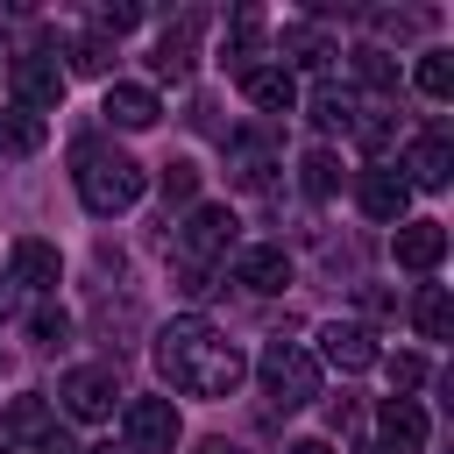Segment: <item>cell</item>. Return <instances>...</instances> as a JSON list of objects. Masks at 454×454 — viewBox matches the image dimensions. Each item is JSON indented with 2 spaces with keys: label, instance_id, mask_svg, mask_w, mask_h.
<instances>
[{
  "label": "cell",
  "instance_id": "obj_1",
  "mask_svg": "<svg viewBox=\"0 0 454 454\" xmlns=\"http://www.w3.org/2000/svg\"><path fill=\"white\" fill-rule=\"evenodd\" d=\"M156 369H163V383L170 390H184V397H227L234 383H241V355L192 312V319H170L163 333H156Z\"/></svg>",
  "mask_w": 454,
  "mask_h": 454
},
{
  "label": "cell",
  "instance_id": "obj_2",
  "mask_svg": "<svg viewBox=\"0 0 454 454\" xmlns=\"http://www.w3.org/2000/svg\"><path fill=\"white\" fill-rule=\"evenodd\" d=\"M142 163L135 156H121V149H99V142H85L78 149V199H85V213H128L135 199H142Z\"/></svg>",
  "mask_w": 454,
  "mask_h": 454
},
{
  "label": "cell",
  "instance_id": "obj_3",
  "mask_svg": "<svg viewBox=\"0 0 454 454\" xmlns=\"http://www.w3.org/2000/svg\"><path fill=\"white\" fill-rule=\"evenodd\" d=\"M255 376H262L270 404H284V411H298V404L319 397V355H305L298 340H270L262 362H255Z\"/></svg>",
  "mask_w": 454,
  "mask_h": 454
},
{
  "label": "cell",
  "instance_id": "obj_4",
  "mask_svg": "<svg viewBox=\"0 0 454 454\" xmlns=\"http://www.w3.org/2000/svg\"><path fill=\"white\" fill-rule=\"evenodd\" d=\"M234 213L227 206H192V220L177 227V262L184 270H206V262H220L227 248H234Z\"/></svg>",
  "mask_w": 454,
  "mask_h": 454
},
{
  "label": "cell",
  "instance_id": "obj_5",
  "mask_svg": "<svg viewBox=\"0 0 454 454\" xmlns=\"http://www.w3.org/2000/svg\"><path fill=\"white\" fill-rule=\"evenodd\" d=\"M57 404H64L71 419H114V404H121V376H114V362L64 369V383H57Z\"/></svg>",
  "mask_w": 454,
  "mask_h": 454
},
{
  "label": "cell",
  "instance_id": "obj_6",
  "mask_svg": "<svg viewBox=\"0 0 454 454\" xmlns=\"http://www.w3.org/2000/svg\"><path fill=\"white\" fill-rule=\"evenodd\" d=\"M7 78H14V106H28V114H50V106L64 99V71H57V57H43V50L14 57Z\"/></svg>",
  "mask_w": 454,
  "mask_h": 454
},
{
  "label": "cell",
  "instance_id": "obj_7",
  "mask_svg": "<svg viewBox=\"0 0 454 454\" xmlns=\"http://www.w3.org/2000/svg\"><path fill=\"white\" fill-rule=\"evenodd\" d=\"M234 78H241L248 106H262V114H291V106H298V78H291L277 57H255V64H241Z\"/></svg>",
  "mask_w": 454,
  "mask_h": 454
},
{
  "label": "cell",
  "instance_id": "obj_8",
  "mask_svg": "<svg viewBox=\"0 0 454 454\" xmlns=\"http://www.w3.org/2000/svg\"><path fill=\"white\" fill-rule=\"evenodd\" d=\"M121 426H128L135 447H177V433H184L170 397H128V404H121Z\"/></svg>",
  "mask_w": 454,
  "mask_h": 454
},
{
  "label": "cell",
  "instance_id": "obj_9",
  "mask_svg": "<svg viewBox=\"0 0 454 454\" xmlns=\"http://www.w3.org/2000/svg\"><path fill=\"white\" fill-rule=\"evenodd\" d=\"M376 433H383V454H426V440H433V426L411 397H390L376 411Z\"/></svg>",
  "mask_w": 454,
  "mask_h": 454
},
{
  "label": "cell",
  "instance_id": "obj_10",
  "mask_svg": "<svg viewBox=\"0 0 454 454\" xmlns=\"http://www.w3.org/2000/svg\"><path fill=\"white\" fill-rule=\"evenodd\" d=\"M390 255H397L404 270H440V255H447V227H440V220H397Z\"/></svg>",
  "mask_w": 454,
  "mask_h": 454
},
{
  "label": "cell",
  "instance_id": "obj_11",
  "mask_svg": "<svg viewBox=\"0 0 454 454\" xmlns=\"http://www.w3.org/2000/svg\"><path fill=\"white\" fill-rule=\"evenodd\" d=\"M57 248L43 241V234H21L14 241V255H7V284H21V291H57Z\"/></svg>",
  "mask_w": 454,
  "mask_h": 454
},
{
  "label": "cell",
  "instance_id": "obj_12",
  "mask_svg": "<svg viewBox=\"0 0 454 454\" xmlns=\"http://www.w3.org/2000/svg\"><path fill=\"white\" fill-rule=\"evenodd\" d=\"M404 170H411V177H404V192H411V184H419V192H440V184L454 177V149H447V135H440V128H433V135H419V142L404 149Z\"/></svg>",
  "mask_w": 454,
  "mask_h": 454
},
{
  "label": "cell",
  "instance_id": "obj_13",
  "mask_svg": "<svg viewBox=\"0 0 454 454\" xmlns=\"http://www.w3.org/2000/svg\"><path fill=\"white\" fill-rule=\"evenodd\" d=\"M199 28H206V14H177L170 28H163V43H156V78H184L192 71V50H199Z\"/></svg>",
  "mask_w": 454,
  "mask_h": 454
},
{
  "label": "cell",
  "instance_id": "obj_14",
  "mask_svg": "<svg viewBox=\"0 0 454 454\" xmlns=\"http://www.w3.org/2000/svg\"><path fill=\"white\" fill-rule=\"evenodd\" d=\"M355 199H362V213H369V220H383V227H397V220H404V206H411V192H404V177H397V170H369V177L355 184Z\"/></svg>",
  "mask_w": 454,
  "mask_h": 454
},
{
  "label": "cell",
  "instance_id": "obj_15",
  "mask_svg": "<svg viewBox=\"0 0 454 454\" xmlns=\"http://www.w3.org/2000/svg\"><path fill=\"white\" fill-rule=\"evenodd\" d=\"M234 284H248V291H284V284H291V255H284L277 241L241 248V255H234Z\"/></svg>",
  "mask_w": 454,
  "mask_h": 454
},
{
  "label": "cell",
  "instance_id": "obj_16",
  "mask_svg": "<svg viewBox=\"0 0 454 454\" xmlns=\"http://www.w3.org/2000/svg\"><path fill=\"white\" fill-rule=\"evenodd\" d=\"M333 57H340V50H333V35H326L319 21H291V28H284V57H277L284 71H291V64H305V71H326Z\"/></svg>",
  "mask_w": 454,
  "mask_h": 454
},
{
  "label": "cell",
  "instance_id": "obj_17",
  "mask_svg": "<svg viewBox=\"0 0 454 454\" xmlns=\"http://www.w3.org/2000/svg\"><path fill=\"white\" fill-rule=\"evenodd\" d=\"M99 114H106L114 128H156V114H163V106H156V92H149V85H106V106H99Z\"/></svg>",
  "mask_w": 454,
  "mask_h": 454
},
{
  "label": "cell",
  "instance_id": "obj_18",
  "mask_svg": "<svg viewBox=\"0 0 454 454\" xmlns=\"http://www.w3.org/2000/svg\"><path fill=\"white\" fill-rule=\"evenodd\" d=\"M50 142V121L28 106H0V156H35Z\"/></svg>",
  "mask_w": 454,
  "mask_h": 454
},
{
  "label": "cell",
  "instance_id": "obj_19",
  "mask_svg": "<svg viewBox=\"0 0 454 454\" xmlns=\"http://www.w3.org/2000/svg\"><path fill=\"white\" fill-rule=\"evenodd\" d=\"M319 355L340 362V369H369V362H376V333H369V326H326V333H319Z\"/></svg>",
  "mask_w": 454,
  "mask_h": 454
},
{
  "label": "cell",
  "instance_id": "obj_20",
  "mask_svg": "<svg viewBox=\"0 0 454 454\" xmlns=\"http://www.w3.org/2000/svg\"><path fill=\"white\" fill-rule=\"evenodd\" d=\"M262 28H270V21H262V7H241V14L227 21V57H234V71H241V64H255Z\"/></svg>",
  "mask_w": 454,
  "mask_h": 454
},
{
  "label": "cell",
  "instance_id": "obj_21",
  "mask_svg": "<svg viewBox=\"0 0 454 454\" xmlns=\"http://www.w3.org/2000/svg\"><path fill=\"white\" fill-rule=\"evenodd\" d=\"M355 114H362V106H355V92H348V85H319V92H312V121H319L326 135H333V128L348 135V128H355Z\"/></svg>",
  "mask_w": 454,
  "mask_h": 454
},
{
  "label": "cell",
  "instance_id": "obj_22",
  "mask_svg": "<svg viewBox=\"0 0 454 454\" xmlns=\"http://www.w3.org/2000/svg\"><path fill=\"white\" fill-rule=\"evenodd\" d=\"M411 319H419V333H426V340H447V333H454V298H447L440 284H426V291H419V305H411Z\"/></svg>",
  "mask_w": 454,
  "mask_h": 454
},
{
  "label": "cell",
  "instance_id": "obj_23",
  "mask_svg": "<svg viewBox=\"0 0 454 454\" xmlns=\"http://www.w3.org/2000/svg\"><path fill=\"white\" fill-rule=\"evenodd\" d=\"M7 433L43 447V440H50V404H43V397H14V404H7Z\"/></svg>",
  "mask_w": 454,
  "mask_h": 454
},
{
  "label": "cell",
  "instance_id": "obj_24",
  "mask_svg": "<svg viewBox=\"0 0 454 454\" xmlns=\"http://www.w3.org/2000/svg\"><path fill=\"white\" fill-rule=\"evenodd\" d=\"M298 170H305V192H312V199H333V192H340V156H333V149H312Z\"/></svg>",
  "mask_w": 454,
  "mask_h": 454
},
{
  "label": "cell",
  "instance_id": "obj_25",
  "mask_svg": "<svg viewBox=\"0 0 454 454\" xmlns=\"http://www.w3.org/2000/svg\"><path fill=\"white\" fill-rule=\"evenodd\" d=\"M71 71L106 78V71H114V43H106V35H78V43H71Z\"/></svg>",
  "mask_w": 454,
  "mask_h": 454
},
{
  "label": "cell",
  "instance_id": "obj_26",
  "mask_svg": "<svg viewBox=\"0 0 454 454\" xmlns=\"http://www.w3.org/2000/svg\"><path fill=\"white\" fill-rule=\"evenodd\" d=\"M419 92H426V99H447V92H454V57H447V50H426V57H419Z\"/></svg>",
  "mask_w": 454,
  "mask_h": 454
},
{
  "label": "cell",
  "instance_id": "obj_27",
  "mask_svg": "<svg viewBox=\"0 0 454 454\" xmlns=\"http://www.w3.org/2000/svg\"><path fill=\"white\" fill-rule=\"evenodd\" d=\"M192 192H199V163H192V156H170V163H163V199L184 206Z\"/></svg>",
  "mask_w": 454,
  "mask_h": 454
},
{
  "label": "cell",
  "instance_id": "obj_28",
  "mask_svg": "<svg viewBox=\"0 0 454 454\" xmlns=\"http://www.w3.org/2000/svg\"><path fill=\"white\" fill-rule=\"evenodd\" d=\"M135 21H142V7H128V0H121V7H114V0L92 7V35H128Z\"/></svg>",
  "mask_w": 454,
  "mask_h": 454
},
{
  "label": "cell",
  "instance_id": "obj_29",
  "mask_svg": "<svg viewBox=\"0 0 454 454\" xmlns=\"http://www.w3.org/2000/svg\"><path fill=\"white\" fill-rule=\"evenodd\" d=\"M28 333H35L43 348H57V340H71V319H64L57 305H35V319H28Z\"/></svg>",
  "mask_w": 454,
  "mask_h": 454
},
{
  "label": "cell",
  "instance_id": "obj_30",
  "mask_svg": "<svg viewBox=\"0 0 454 454\" xmlns=\"http://www.w3.org/2000/svg\"><path fill=\"white\" fill-rule=\"evenodd\" d=\"M355 78H362V85H390V78H397V64H390L383 50H355Z\"/></svg>",
  "mask_w": 454,
  "mask_h": 454
},
{
  "label": "cell",
  "instance_id": "obj_31",
  "mask_svg": "<svg viewBox=\"0 0 454 454\" xmlns=\"http://www.w3.org/2000/svg\"><path fill=\"white\" fill-rule=\"evenodd\" d=\"M376 28L404 43V35H426V28H433V14H376Z\"/></svg>",
  "mask_w": 454,
  "mask_h": 454
},
{
  "label": "cell",
  "instance_id": "obj_32",
  "mask_svg": "<svg viewBox=\"0 0 454 454\" xmlns=\"http://www.w3.org/2000/svg\"><path fill=\"white\" fill-rule=\"evenodd\" d=\"M390 383H397V390H419V383H426V362H419V355H397V362H390Z\"/></svg>",
  "mask_w": 454,
  "mask_h": 454
},
{
  "label": "cell",
  "instance_id": "obj_33",
  "mask_svg": "<svg viewBox=\"0 0 454 454\" xmlns=\"http://www.w3.org/2000/svg\"><path fill=\"white\" fill-rule=\"evenodd\" d=\"M284 454H333L326 440H298V447H284Z\"/></svg>",
  "mask_w": 454,
  "mask_h": 454
},
{
  "label": "cell",
  "instance_id": "obj_34",
  "mask_svg": "<svg viewBox=\"0 0 454 454\" xmlns=\"http://www.w3.org/2000/svg\"><path fill=\"white\" fill-rule=\"evenodd\" d=\"M199 454H241V447H227V440H199Z\"/></svg>",
  "mask_w": 454,
  "mask_h": 454
},
{
  "label": "cell",
  "instance_id": "obj_35",
  "mask_svg": "<svg viewBox=\"0 0 454 454\" xmlns=\"http://www.w3.org/2000/svg\"><path fill=\"white\" fill-rule=\"evenodd\" d=\"M7 305H14V284H7V270H0V319H7Z\"/></svg>",
  "mask_w": 454,
  "mask_h": 454
},
{
  "label": "cell",
  "instance_id": "obj_36",
  "mask_svg": "<svg viewBox=\"0 0 454 454\" xmlns=\"http://www.w3.org/2000/svg\"><path fill=\"white\" fill-rule=\"evenodd\" d=\"M43 454H71V447H64V440H57V433H50V440H43Z\"/></svg>",
  "mask_w": 454,
  "mask_h": 454
},
{
  "label": "cell",
  "instance_id": "obj_37",
  "mask_svg": "<svg viewBox=\"0 0 454 454\" xmlns=\"http://www.w3.org/2000/svg\"><path fill=\"white\" fill-rule=\"evenodd\" d=\"M99 454H135V447H99Z\"/></svg>",
  "mask_w": 454,
  "mask_h": 454
},
{
  "label": "cell",
  "instance_id": "obj_38",
  "mask_svg": "<svg viewBox=\"0 0 454 454\" xmlns=\"http://www.w3.org/2000/svg\"><path fill=\"white\" fill-rule=\"evenodd\" d=\"M0 454H14V447H7V440H0Z\"/></svg>",
  "mask_w": 454,
  "mask_h": 454
}]
</instances>
